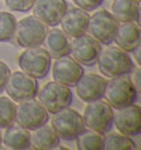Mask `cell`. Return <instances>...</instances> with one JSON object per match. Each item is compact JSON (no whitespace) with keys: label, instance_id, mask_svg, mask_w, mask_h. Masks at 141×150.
Returning <instances> with one entry per match:
<instances>
[{"label":"cell","instance_id":"25","mask_svg":"<svg viewBox=\"0 0 141 150\" xmlns=\"http://www.w3.org/2000/svg\"><path fill=\"white\" fill-rule=\"evenodd\" d=\"M17 20L11 13L0 11V42H9L14 37Z\"/></svg>","mask_w":141,"mask_h":150},{"label":"cell","instance_id":"29","mask_svg":"<svg viewBox=\"0 0 141 150\" xmlns=\"http://www.w3.org/2000/svg\"><path fill=\"white\" fill-rule=\"evenodd\" d=\"M134 79H131V81H133V84H134L135 90L138 91L140 90V69H135L134 67Z\"/></svg>","mask_w":141,"mask_h":150},{"label":"cell","instance_id":"30","mask_svg":"<svg viewBox=\"0 0 141 150\" xmlns=\"http://www.w3.org/2000/svg\"><path fill=\"white\" fill-rule=\"evenodd\" d=\"M133 53H134V56H135V60H137V62L140 63V45H138V46H137V48L134 49V51H133Z\"/></svg>","mask_w":141,"mask_h":150},{"label":"cell","instance_id":"17","mask_svg":"<svg viewBox=\"0 0 141 150\" xmlns=\"http://www.w3.org/2000/svg\"><path fill=\"white\" fill-rule=\"evenodd\" d=\"M141 30L138 23H121L114 35V42L126 52H133L140 45Z\"/></svg>","mask_w":141,"mask_h":150},{"label":"cell","instance_id":"11","mask_svg":"<svg viewBox=\"0 0 141 150\" xmlns=\"http://www.w3.org/2000/svg\"><path fill=\"white\" fill-rule=\"evenodd\" d=\"M102 51V44L93 37L83 34L71 42L69 55L82 66H93Z\"/></svg>","mask_w":141,"mask_h":150},{"label":"cell","instance_id":"6","mask_svg":"<svg viewBox=\"0 0 141 150\" xmlns=\"http://www.w3.org/2000/svg\"><path fill=\"white\" fill-rule=\"evenodd\" d=\"M19 67L35 79H44L51 69V56L44 48H27L19 56Z\"/></svg>","mask_w":141,"mask_h":150},{"label":"cell","instance_id":"1","mask_svg":"<svg viewBox=\"0 0 141 150\" xmlns=\"http://www.w3.org/2000/svg\"><path fill=\"white\" fill-rule=\"evenodd\" d=\"M96 62L100 73L106 77L124 76L134 70V62L130 53L119 46H107L100 51Z\"/></svg>","mask_w":141,"mask_h":150},{"label":"cell","instance_id":"31","mask_svg":"<svg viewBox=\"0 0 141 150\" xmlns=\"http://www.w3.org/2000/svg\"><path fill=\"white\" fill-rule=\"evenodd\" d=\"M0 144H1V133H0Z\"/></svg>","mask_w":141,"mask_h":150},{"label":"cell","instance_id":"7","mask_svg":"<svg viewBox=\"0 0 141 150\" xmlns=\"http://www.w3.org/2000/svg\"><path fill=\"white\" fill-rule=\"evenodd\" d=\"M52 128L62 140H75L82 132L86 131L82 115L68 107L54 114Z\"/></svg>","mask_w":141,"mask_h":150},{"label":"cell","instance_id":"16","mask_svg":"<svg viewBox=\"0 0 141 150\" xmlns=\"http://www.w3.org/2000/svg\"><path fill=\"white\" fill-rule=\"evenodd\" d=\"M59 24L62 25V31L72 37H81L87 33V24H89V14L79 7H71L67 8L61 18Z\"/></svg>","mask_w":141,"mask_h":150},{"label":"cell","instance_id":"12","mask_svg":"<svg viewBox=\"0 0 141 150\" xmlns=\"http://www.w3.org/2000/svg\"><path fill=\"white\" fill-rule=\"evenodd\" d=\"M113 125L126 136H137L141 133V108L131 104L117 108L113 112Z\"/></svg>","mask_w":141,"mask_h":150},{"label":"cell","instance_id":"13","mask_svg":"<svg viewBox=\"0 0 141 150\" xmlns=\"http://www.w3.org/2000/svg\"><path fill=\"white\" fill-rule=\"evenodd\" d=\"M31 8L35 18L47 27H55L59 24L68 6L65 0H35Z\"/></svg>","mask_w":141,"mask_h":150},{"label":"cell","instance_id":"28","mask_svg":"<svg viewBox=\"0 0 141 150\" xmlns=\"http://www.w3.org/2000/svg\"><path fill=\"white\" fill-rule=\"evenodd\" d=\"M10 67L4 63V62H1L0 60V93L4 90V87L7 84V80L10 77Z\"/></svg>","mask_w":141,"mask_h":150},{"label":"cell","instance_id":"10","mask_svg":"<svg viewBox=\"0 0 141 150\" xmlns=\"http://www.w3.org/2000/svg\"><path fill=\"white\" fill-rule=\"evenodd\" d=\"M6 93L9 98L13 101L21 103L33 100L37 97L38 93V81L37 79L30 76L24 72H14L10 73V77L7 80L6 84Z\"/></svg>","mask_w":141,"mask_h":150},{"label":"cell","instance_id":"5","mask_svg":"<svg viewBox=\"0 0 141 150\" xmlns=\"http://www.w3.org/2000/svg\"><path fill=\"white\" fill-rule=\"evenodd\" d=\"M47 31V25L38 18H35L34 16L24 17L16 24L13 38L16 39L19 46L27 49L34 46H41V44L45 39Z\"/></svg>","mask_w":141,"mask_h":150},{"label":"cell","instance_id":"9","mask_svg":"<svg viewBox=\"0 0 141 150\" xmlns=\"http://www.w3.org/2000/svg\"><path fill=\"white\" fill-rule=\"evenodd\" d=\"M117 28H119V21L107 10H99L89 17L87 31L90 37H93L103 45H110L113 42Z\"/></svg>","mask_w":141,"mask_h":150},{"label":"cell","instance_id":"26","mask_svg":"<svg viewBox=\"0 0 141 150\" xmlns=\"http://www.w3.org/2000/svg\"><path fill=\"white\" fill-rule=\"evenodd\" d=\"M35 0H6V4L10 10L17 13H26L33 7Z\"/></svg>","mask_w":141,"mask_h":150},{"label":"cell","instance_id":"8","mask_svg":"<svg viewBox=\"0 0 141 150\" xmlns=\"http://www.w3.org/2000/svg\"><path fill=\"white\" fill-rule=\"evenodd\" d=\"M48 118H49L48 111L34 98L27 100V101H21L16 107L14 122H17V125H20L21 128L28 129V131H34L42 125H45L48 122Z\"/></svg>","mask_w":141,"mask_h":150},{"label":"cell","instance_id":"18","mask_svg":"<svg viewBox=\"0 0 141 150\" xmlns=\"http://www.w3.org/2000/svg\"><path fill=\"white\" fill-rule=\"evenodd\" d=\"M44 42H45V46H47V52L49 53L51 58L58 59L69 55L71 42L68 39V35L62 30L52 28V30L47 31Z\"/></svg>","mask_w":141,"mask_h":150},{"label":"cell","instance_id":"14","mask_svg":"<svg viewBox=\"0 0 141 150\" xmlns=\"http://www.w3.org/2000/svg\"><path fill=\"white\" fill-rule=\"evenodd\" d=\"M85 73L83 67L81 63H78L75 59L68 56L58 58L52 65V77L54 81H58L61 84L68 86V87H74L78 80L82 77V74Z\"/></svg>","mask_w":141,"mask_h":150},{"label":"cell","instance_id":"22","mask_svg":"<svg viewBox=\"0 0 141 150\" xmlns=\"http://www.w3.org/2000/svg\"><path fill=\"white\" fill-rule=\"evenodd\" d=\"M103 135L94 131H83L76 137V146L81 150H102L103 149Z\"/></svg>","mask_w":141,"mask_h":150},{"label":"cell","instance_id":"19","mask_svg":"<svg viewBox=\"0 0 141 150\" xmlns=\"http://www.w3.org/2000/svg\"><path fill=\"white\" fill-rule=\"evenodd\" d=\"M112 14L119 23H140V0H113Z\"/></svg>","mask_w":141,"mask_h":150},{"label":"cell","instance_id":"27","mask_svg":"<svg viewBox=\"0 0 141 150\" xmlns=\"http://www.w3.org/2000/svg\"><path fill=\"white\" fill-rule=\"evenodd\" d=\"M76 6L85 10V11H92V10H96L97 7L103 3V0H72Z\"/></svg>","mask_w":141,"mask_h":150},{"label":"cell","instance_id":"15","mask_svg":"<svg viewBox=\"0 0 141 150\" xmlns=\"http://www.w3.org/2000/svg\"><path fill=\"white\" fill-rule=\"evenodd\" d=\"M107 80L102 77L99 74L94 73H83L82 77L78 80V83L75 84L76 87V94L85 103L102 100L104 94V87H106Z\"/></svg>","mask_w":141,"mask_h":150},{"label":"cell","instance_id":"4","mask_svg":"<svg viewBox=\"0 0 141 150\" xmlns=\"http://www.w3.org/2000/svg\"><path fill=\"white\" fill-rule=\"evenodd\" d=\"M82 119L87 129L106 135L113 126V108L102 100L90 101L85 107Z\"/></svg>","mask_w":141,"mask_h":150},{"label":"cell","instance_id":"24","mask_svg":"<svg viewBox=\"0 0 141 150\" xmlns=\"http://www.w3.org/2000/svg\"><path fill=\"white\" fill-rule=\"evenodd\" d=\"M16 104L9 97H0V129H6L14 124Z\"/></svg>","mask_w":141,"mask_h":150},{"label":"cell","instance_id":"20","mask_svg":"<svg viewBox=\"0 0 141 150\" xmlns=\"http://www.w3.org/2000/svg\"><path fill=\"white\" fill-rule=\"evenodd\" d=\"M1 143L7 149H30L31 146V133L28 129L21 128L20 125H10L6 132L1 135Z\"/></svg>","mask_w":141,"mask_h":150},{"label":"cell","instance_id":"23","mask_svg":"<svg viewBox=\"0 0 141 150\" xmlns=\"http://www.w3.org/2000/svg\"><path fill=\"white\" fill-rule=\"evenodd\" d=\"M103 149L130 150V149H135V143L131 140L130 136H126V135H123L120 132H117V133H109L107 136L103 139Z\"/></svg>","mask_w":141,"mask_h":150},{"label":"cell","instance_id":"21","mask_svg":"<svg viewBox=\"0 0 141 150\" xmlns=\"http://www.w3.org/2000/svg\"><path fill=\"white\" fill-rule=\"evenodd\" d=\"M58 144H59V136L57 135L52 126L45 124L37 129H34V133L31 135L30 149L51 150L58 147Z\"/></svg>","mask_w":141,"mask_h":150},{"label":"cell","instance_id":"2","mask_svg":"<svg viewBox=\"0 0 141 150\" xmlns=\"http://www.w3.org/2000/svg\"><path fill=\"white\" fill-rule=\"evenodd\" d=\"M110 79L112 80L106 83L103 94V97L106 98V103L114 110L134 104L138 91L135 90L131 79L127 77V74Z\"/></svg>","mask_w":141,"mask_h":150},{"label":"cell","instance_id":"3","mask_svg":"<svg viewBox=\"0 0 141 150\" xmlns=\"http://www.w3.org/2000/svg\"><path fill=\"white\" fill-rule=\"evenodd\" d=\"M38 103L48 112L55 114L72 104L74 94L68 86H64L58 81H49L41 87L38 93Z\"/></svg>","mask_w":141,"mask_h":150}]
</instances>
